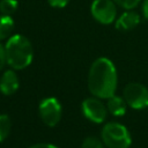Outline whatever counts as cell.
Segmentation results:
<instances>
[{
    "label": "cell",
    "instance_id": "9a60e30c",
    "mask_svg": "<svg viewBox=\"0 0 148 148\" xmlns=\"http://www.w3.org/2000/svg\"><path fill=\"white\" fill-rule=\"evenodd\" d=\"M113 1L117 6L126 9V10H132L140 3L141 0H113Z\"/></svg>",
    "mask_w": 148,
    "mask_h": 148
},
{
    "label": "cell",
    "instance_id": "d6986e66",
    "mask_svg": "<svg viewBox=\"0 0 148 148\" xmlns=\"http://www.w3.org/2000/svg\"><path fill=\"white\" fill-rule=\"evenodd\" d=\"M142 14H143V17L148 21V0H143L142 2Z\"/></svg>",
    "mask_w": 148,
    "mask_h": 148
},
{
    "label": "cell",
    "instance_id": "3957f363",
    "mask_svg": "<svg viewBox=\"0 0 148 148\" xmlns=\"http://www.w3.org/2000/svg\"><path fill=\"white\" fill-rule=\"evenodd\" d=\"M102 142L108 148H128L132 142L131 134L128 130L120 123H108L103 126Z\"/></svg>",
    "mask_w": 148,
    "mask_h": 148
},
{
    "label": "cell",
    "instance_id": "6da1fadb",
    "mask_svg": "<svg viewBox=\"0 0 148 148\" xmlns=\"http://www.w3.org/2000/svg\"><path fill=\"white\" fill-rule=\"evenodd\" d=\"M117 69L114 64L105 57L97 58L88 72V89L90 94L101 99H108L116 95Z\"/></svg>",
    "mask_w": 148,
    "mask_h": 148
},
{
    "label": "cell",
    "instance_id": "9c48e42d",
    "mask_svg": "<svg viewBox=\"0 0 148 148\" xmlns=\"http://www.w3.org/2000/svg\"><path fill=\"white\" fill-rule=\"evenodd\" d=\"M141 21L140 15L134 10H126L124 12L117 20H116V29L120 31H130L133 30L139 25Z\"/></svg>",
    "mask_w": 148,
    "mask_h": 148
},
{
    "label": "cell",
    "instance_id": "7a4b0ae2",
    "mask_svg": "<svg viewBox=\"0 0 148 148\" xmlns=\"http://www.w3.org/2000/svg\"><path fill=\"white\" fill-rule=\"evenodd\" d=\"M6 64L14 71L27 68L34 59L31 42L21 34L12 35L5 44Z\"/></svg>",
    "mask_w": 148,
    "mask_h": 148
},
{
    "label": "cell",
    "instance_id": "2e32d148",
    "mask_svg": "<svg viewBox=\"0 0 148 148\" xmlns=\"http://www.w3.org/2000/svg\"><path fill=\"white\" fill-rule=\"evenodd\" d=\"M49 5L54 8H64L68 5L69 0H47Z\"/></svg>",
    "mask_w": 148,
    "mask_h": 148
},
{
    "label": "cell",
    "instance_id": "30bf717a",
    "mask_svg": "<svg viewBox=\"0 0 148 148\" xmlns=\"http://www.w3.org/2000/svg\"><path fill=\"white\" fill-rule=\"evenodd\" d=\"M126 106H127V104H126L124 97L113 95L110 98H108L106 109L114 117H121V116H124L126 113Z\"/></svg>",
    "mask_w": 148,
    "mask_h": 148
},
{
    "label": "cell",
    "instance_id": "ba28073f",
    "mask_svg": "<svg viewBox=\"0 0 148 148\" xmlns=\"http://www.w3.org/2000/svg\"><path fill=\"white\" fill-rule=\"evenodd\" d=\"M20 86V80L14 69H7L0 76V92L2 95L9 96L17 91Z\"/></svg>",
    "mask_w": 148,
    "mask_h": 148
},
{
    "label": "cell",
    "instance_id": "5bb4252c",
    "mask_svg": "<svg viewBox=\"0 0 148 148\" xmlns=\"http://www.w3.org/2000/svg\"><path fill=\"white\" fill-rule=\"evenodd\" d=\"M103 145L104 143L99 139H97L95 136H88L83 140L81 148H104Z\"/></svg>",
    "mask_w": 148,
    "mask_h": 148
},
{
    "label": "cell",
    "instance_id": "e0dca14e",
    "mask_svg": "<svg viewBox=\"0 0 148 148\" xmlns=\"http://www.w3.org/2000/svg\"><path fill=\"white\" fill-rule=\"evenodd\" d=\"M6 64V54H5V46L0 43V71L3 68Z\"/></svg>",
    "mask_w": 148,
    "mask_h": 148
},
{
    "label": "cell",
    "instance_id": "8fae6325",
    "mask_svg": "<svg viewBox=\"0 0 148 148\" xmlns=\"http://www.w3.org/2000/svg\"><path fill=\"white\" fill-rule=\"evenodd\" d=\"M14 29V20L12 16L0 15V40L8 39Z\"/></svg>",
    "mask_w": 148,
    "mask_h": 148
},
{
    "label": "cell",
    "instance_id": "8992f818",
    "mask_svg": "<svg viewBox=\"0 0 148 148\" xmlns=\"http://www.w3.org/2000/svg\"><path fill=\"white\" fill-rule=\"evenodd\" d=\"M61 104L56 97H46L40 101L38 112L43 123L50 127L56 126L61 119Z\"/></svg>",
    "mask_w": 148,
    "mask_h": 148
},
{
    "label": "cell",
    "instance_id": "52a82bcc",
    "mask_svg": "<svg viewBox=\"0 0 148 148\" xmlns=\"http://www.w3.org/2000/svg\"><path fill=\"white\" fill-rule=\"evenodd\" d=\"M81 109L83 116L95 124H102L106 119L108 109L106 105L101 101V98L92 96L83 99Z\"/></svg>",
    "mask_w": 148,
    "mask_h": 148
},
{
    "label": "cell",
    "instance_id": "ac0fdd59",
    "mask_svg": "<svg viewBox=\"0 0 148 148\" xmlns=\"http://www.w3.org/2000/svg\"><path fill=\"white\" fill-rule=\"evenodd\" d=\"M30 148H58V147L52 143H36V145L31 146Z\"/></svg>",
    "mask_w": 148,
    "mask_h": 148
},
{
    "label": "cell",
    "instance_id": "5b68a950",
    "mask_svg": "<svg viewBox=\"0 0 148 148\" xmlns=\"http://www.w3.org/2000/svg\"><path fill=\"white\" fill-rule=\"evenodd\" d=\"M90 13L101 24H111L117 18V5L113 0H92Z\"/></svg>",
    "mask_w": 148,
    "mask_h": 148
},
{
    "label": "cell",
    "instance_id": "4fadbf2b",
    "mask_svg": "<svg viewBox=\"0 0 148 148\" xmlns=\"http://www.w3.org/2000/svg\"><path fill=\"white\" fill-rule=\"evenodd\" d=\"M12 128L10 118L7 114H0V142H2L9 134Z\"/></svg>",
    "mask_w": 148,
    "mask_h": 148
},
{
    "label": "cell",
    "instance_id": "7c38bea8",
    "mask_svg": "<svg viewBox=\"0 0 148 148\" xmlns=\"http://www.w3.org/2000/svg\"><path fill=\"white\" fill-rule=\"evenodd\" d=\"M18 8L17 0H0V14L12 16Z\"/></svg>",
    "mask_w": 148,
    "mask_h": 148
},
{
    "label": "cell",
    "instance_id": "277c9868",
    "mask_svg": "<svg viewBox=\"0 0 148 148\" xmlns=\"http://www.w3.org/2000/svg\"><path fill=\"white\" fill-rule=\"evenodd\" d=\"M126 104L135 110L148 108V88L139 82H130L123 90Z\"/></svg>",
    "mask_w": 148,
    "mask_h": 148
}]
</instances>
